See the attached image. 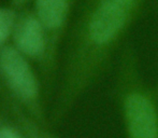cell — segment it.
<instances>
[{
  "label": "cell",
  "instance_id": "obj_1",
  "mask_svg": "<svg viewBox=\"0 0 158 138\" xmlns=\"http://www.w3.org/2000/svg\"><path fill=\"white\" fill-rule=\"evenodd\" d=\"M144 0H96L82 32L81 65L83 81L100 77L125 45L129 28Z\"/></svg>",
  "mask_w": 158,
  "mask_h": 138
},
{
  "label": "cell",
  "instance_id": "obj_2",
  "mask_svg": "<svg viewBox=\"0 0 158 138\" xmlns=\"http://www.w3.org/2000/svg\"><path fill=\"white\" fill-rule=\"evenodd\" d=\"M114 97L126 138H158V96L145 80L137 49L125 43L117 57Z\"/></svg>",
  "mask_w": 158,
  "mask_h": 138
},
{
  "label": "cell",
  "instance_id": "obj_3",
  "mask_svg": "<svg viewBox=\"0 0 158 138\" xmlns=\"http://www.w3.org/2000/svg\"><path fill=\"white\" fill-rule=\"evenodd\" d=\"M0 67L13 90L23 98L37 95L38 85L33 72L22 54L13 48H6L0 53Z\"/></svg>",
  "mask_w": 158,
  "mask_h": 138
},
{
  "label": "cell",
  "instance_id": "obj_4",
  "mask_svg": "<svg viewBox=\"0 0 158 138\" xmlns=\"http://www.w3.org/2000/svg\"><path fill=\"white\" fill-rule=\"evenodd\" d=\"M15 39L19 50L29 56H35L43 52V29L38 19H26L17 28Z\"/></svg>",
  "mask_w": 158,
  "mask_h": 138
},
{
  "label": "cell",
  "instance_id": "obj_5",
  "mask_svg": "<svg viewBox=\"0 0 158 138\" xmlns=\"http://www.w3.org/2000/svg\"><path fill=\"white\" fill-rule=\"evenodd\" d=\"M37 10L41 22L51 29L64 24L68 12L67 0H37Z\"/></svg>",
  "mask_w": 158,
  "mask_h": 138
},
{
  "label": "cell",
  "instance_id": "obj_6",
  "mask_svg": "<svg viewBox=\"0 0 158 138\" xmlns=\"http://www.w3.org/2000/svg\"><path fill=\"white\" fill-rule=\"evenodd\" d=\"M13 21H14V15L10 10L0 9V44L3 43L10 35Z\"/></svg>",
  "mask_w": 158,
  "mask_h": 138
},
{
  "label": "cell",
  "instance_id": "obj_7",
  "mask_svg": "<svg viewBox=\"0 0 158 138\" xmlns=\"http://www.w3.org/2000/svg\"><path fill=\"white\" fill-rule=\"evenodd\" d=\"M0 138H22L16 132L10 128H2L0 131Z\"/></svg>",
  "mask_w": 158,
  "mask_h": 138
},
{
  "label": "cell",
  "instance_id": "obj_8",
  "mask_svg": "<svg viewBox=\"0 0 158 138\" xmlns=\"http://www.w3.org/2000/svg\"><path fill=\"white\" fill-rule=\"evenodd\" d=\"M155 90H156V93H157V96H158V81H157V84L155 86Z\"/></svg>",
  "mask_w": 158,
  "mask_h": 138
},
{
  "label": "cell",
  "instance_id": "obj_9",
  "mask_svg": "<svg viewBox=\"0 0 158 138\" xmlns=\"http://www.w3.org/2000/svg\"><path fill=\"white\" fill-rule=\"evenodd\" d=\"M16 2H23V1H25V0H15Z\"/></svg>",
  "mask_w": 158,
  "mask_h": 138
}]
</instances>
